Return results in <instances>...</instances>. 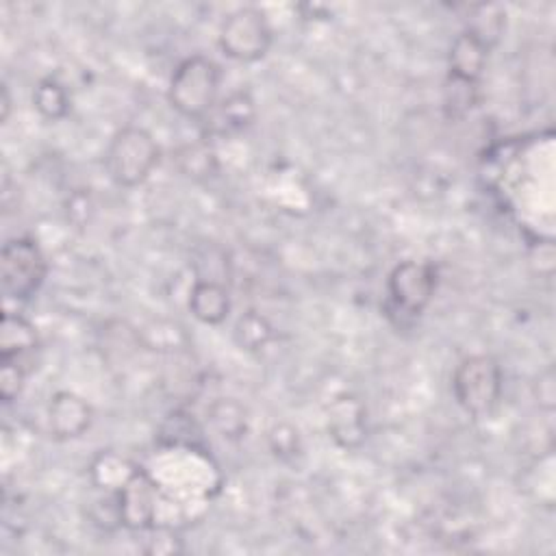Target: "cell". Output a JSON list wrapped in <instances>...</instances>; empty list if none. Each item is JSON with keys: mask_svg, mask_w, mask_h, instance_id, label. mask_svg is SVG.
Here are the masks:
<instances>
[{"mask_svg": "<svg viewBox=\"0 0 556 556\" xmlns=\"http://www.w3.org/2000/svg\"><path fill=\"white\" fill-rule=\"evenodd\" d=\"M161 504L159 486L141 467L117 491V506L122 526L130 530H150L156 526V510Z\"/></svg>", "mask_w": 556, "mask_h": 556, "instance_id": "52a82bcc", "label": "cell"}, {"mask_svg": "<svg viewBox=\"0 0 556 556\" xmlns=\"http://www.w3.org/2000/svg\"><path fill=\"white\" fill-rule=\"evenodd\" d=\"M176 163L185 176L195 178V180L208 178L217 169V159H215V152L206 137H204V141H193V143L182 146L176 152Z\"/></svg>", "mask_w": 556, "mask_h": 556, "instance_id": "ac0fdd59", "label": "cell"}, {"mask_svg": "<svg viewBox=\"0 0 556 556\" xmlns=\"http://www.w3.org/2000/svg\"><path fill=\"white\" fill-rule=\"evenodd\" d=\"M150 532H152V539H148V541L152 545H148L146 552H150V554H178V552H182V543H180V539L174 530L152 526Z\"/></svg>", "mask_w": 556, "mask_h": 556, "instance_id": "7402d4cb", "label": "cell"}, {"mask_svg": "<svg viewBox=\"0 0 556 556\" xmlns=\"http://www.w3.org/2000/svg\"><path fill=\"white\" fill-rule=\"evenodd\" d=\"M26 376L28 374L20 365L9 363V361H0V397H2L4 404L13 402L20 395Z\"/></svg>", "mask_w": 556, "mask_h": 556, "instance_id": "ffe728a7", "label": "cell"}, {"mask_svg": "<svg viewBox=\"0 0 556 556\" xmlns=\"http://www.w3.org/2000/svg\"><path fill=\"white\" fill-rule=\"evenodd\" d=\"M139 467L132 465L128 458L115 454V452H100L91 463V480L98 489L117 493L137 471Z\"/></svg>", "mask_w": 556, "mask_h": 556, "instance_id": "9a60e30c", "label": "cell"}, {"mask_svg": "<svg viewBox=\"0 0 556 556\" xmlns=\"http://www.w3.org/2000/svg\"><path fill=\"white\" fill-rule=\"evenodd\" d=\"M93 421L91 404L74 391H56L48 404V430L59 441L83 437Z\"/></svg>", "mask_w": 556, "mask_h": 556, "instance_id": "ba28073f", "label": "cell"}, {"mask_svg": "<svg viewBox=\"0 0 556 556\" xmlns=\"http://www.w3.org/2000/svg\"><path fill=\"white\" fill-rule=\"evenodd\" d=\"M206 421L219 437L228 441L241 439L248 430V413L232 397H219L211 402L206 408Z\"/></svg>", "mask_w": 556, "mask_h": 556, "instance_id": "5bb4252c", "label": "cell"}, {"mask_svg": "<svg viewBox=\"0 0 556 556\" xmlns=\"http://www.w3.org/2000/svg\"><path fill=\"white\" fill-rule=\"evenodd\" d=\"M48 263L41 248L28 237L9 239L0 252L2 291L11 300H30L43 285Z\"/></svg>", "mask_w": 556, "mask_h": 556, "instance_id": "277c9868", "label": "cell"}, {"mask_svg": "<svg viewBox=\"0 0 556 556\" xmlns=\"http://www.w3.org/2000/svg\"><path fill=\"white\" fill-rule=\"evenodd\" d=\"M502 384V367L489 354L463 358L452 376V393L458 406L473 417H484L497 406Z\"/></svg>", "mask_w": 556, "mask_h": 556, "instance_id": "3957f363", "label": "cell"}, {"mask_svg": "<svg viewBox=\"0 0 556 556\" xmlns=\"http://www.w3.org/2000/svg\"><path fill=\"white\" fill-rule=\"evenodd\" d=\"M387 289L395 311L417 317L437 291V269L426 261H402L391 269Z\"/></svg>", "mask_w": 556, "mask_h": 556, "instance_id": "8992f818", "label": "cell"}, {"mask_svg": "<svg viewBox=\"0 0 556 556\" xmlns=\"http://www.w3.org/2000/svg\"><path fill=\"white\" fill-rule=\"evenodd\" d=\"M187 304L191 315L208 326L222 324L230 313V295L219 280L195 278Z\"/></svg>", "mask_w": 556, "mask_h": 556, "instance_id": "4fadbf2b", "label": "cell"}, {"mask_svg": "<svg viewBox=\"0 0 556 556\" xmlns=\"http://www.w3.org/2000/svg\"><path fill=\"white\" fill-rule=\"evenodd\" d=\"M256 115L254 98L248 89L230 91L226 98L217 100L208 115L202 119L206 139L208 137H230L245 130Z\"/></svg>", "mask_w": 556, "mask_h": 556, "instance_id": "30bf717a", "label": "cell"}, {"mask_svg": "<svg viewBox=\"0 0 556 556\" xmlns=\"http://www.w3.org/2000/svg\"><path fill=\"white\" fill-rule=\"evenodd\" d=\"M219 83V65L204 54H193L176 65L169 78L167 100L182 117L204 119L217 102Z\"/></svg>", "mask_w": 556, "mask_h": 556, "instance_id": "6da1fadb", "label": "cell"}, {"mask_svg": "<svg viewBox=\"0 0 556 556\" xmlns=\"http://www.w3.org/2000/svg\"><path fill=\"white\" fill-rule=\"evenodd\" d=\"M37 354L39 337L35 326L17 313H4L0 324V361L15 363L30 374L37 367Z\"/></svg>", "mask_w": 556, "mask_h": 556, "instance_id": "9c48e42d", "label": "cell"}, {"mask_svg": "<svg viewBox=\"0 0 556 556\" xmlns=\"http://www.w3.org/2000/svg\"><path fill=\"white\" fill-rule=\"evenodd\" d=\"M33 104L43 119L56 122V119L65 117L70 111V93H67L65 85H61L56 78L48 76L35 85Z\"/></svg>", "mask_w": 556, "mask_h": 556, "instance_id": "2e32d148", "label": "cell"}, {"mask_svg": "<svg viewBox=\"0 0 556 556\" xmlns=\"http://www.w3.org/2000/svg\"><path fill=\"white\" fill-rule=\"evenodd\" d=\"M486 54L489 48L469 30H463L450 48V78L467 85H478L486 65Z\"/></svg>", "mask_w": 556, "mask_h": 556, "instance_id": "7c38bea8", "label": "cell"}, {"mask_svg": "<svg viewBox=\"0 0 556 556\" xmlns=\"http://www.w3.org/2000/svg\"><path fill=\"white\" fill-rule=\"evenodd\" d=\"M328 432L341 447H356L365 439V406L354 395H339L328 408Z\"/></svg>", "mask_w": 556, "mask_h": 556, "instance_id": "8fae6325", "label": "cell"}, {"mask_svg": "<svg viewBox=\"0 0 556 556\" xmlns=\"http://www.w3.org/2000/svg\"><path fill=\"white\" fill-rule=\"evenodd\" d=\"M161 148L152 132L139 126H126L113 135L104 154L109 178L119 187H137L148 180L159 165Z\"/></svg>", "mask_w": 556, "mask_h": 556, "instance_id": "7a4b0ae2", "label": "cell"}, {"mask_svg": "<svg viewBox=\"0 0 556 556\" xmlns=\"http://www.w3.org/2000/svg\"><path fill=\"white\" fill-rule=\"evenodd\" d=\"M536 402L539 408L552 413L556 406V378H554V367H547L543 374H539L536 380Z\"/></svg>", "mask_w": 556, "mask_h": 556, "instance_id": "603a6c76", "label": "cell"}, {"mask_svg": "<svg viewBox=\"0 0 556 556\" xmlns=\"http://www.w3.org/2000/svg\"><path fill=\"white\" fill-rule=\"evenodd\" d=\"M217 41L226 56L241 63H252L269 52L274 33L261 9L239 7L224 17Z\"/></svg>", "mask_w": 556, "mask_h": 556, "instance_id": "5b68a950", "label": "cell"}, {"mask_svg": "<svg viewBox=\"0 0 556 556\" xmlns=\"http://www.w3.org/2000/svg\"><path fill=\"white\" fill-rule=\"evenodd\" d=\"M274 337V328L265 315L258 311L243 313L235 324V341L245 352L263 350Z\"/></svg>", "mask_w": 556, "mask_h": 556, "instance_id": "d6986e66", "label": "cell"}, {"mask_svg": "<svg viewBox=\"0 0 556 556\" xmlns=\"http://www.w3.org/2000/svg\"><path fill=\"white\" fill-rule=\"evenodd\" d=\"M269 443H271V452L278 458H293L295 454H300V439H298V430H293L287 424L276 426L269 432Z\"/></svg>", "mask_w": 556, "mask_h": 556, "instance_id": "44dd1931", "label": "cell"}, {"mask_svg": "<svg viewBox=\"0 0 556 556\" xmlns=\"http://www.w3.org/2000/svg\"><path fill=\"white\" fill-rule=\"evenodd\" d=\"M9 109H11L9 89H7V85H2V115H0V119H2V122H7V117H9Z\"/></svg>", "mask_w": 556, "mask_h": 556, "instance_id": "cb8c5ba5", "label": "cell"}, {"mask_svg": "<svg viewBox=\"0 0 556 556\" xmlns=\"http://www.w3.org/2000/svg\"><path fill=\"white\" fill-rule=\"evenodd\" d=\"M504 24H506V11L500 4H478V7H471V17L467 20L465 30H469L491 50L500 39Z\"/></svg>", "mask_w": 556, "mask_h": 556, "instance_id": "e0dca14e", "label": "cell"}]
</instances>
